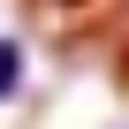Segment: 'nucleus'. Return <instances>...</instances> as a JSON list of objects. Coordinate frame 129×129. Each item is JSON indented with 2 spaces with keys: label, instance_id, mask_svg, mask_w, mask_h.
I'll list each match as a JSON object with an SVG mask.
<instances>
[{
  "label": "nucleus",
  "instance_id": "f257e3e1",
  "mask_svg": "<svg viewBox=\"0 0 129 129\" xmlns=\"http://www.w3.org/2000/svg\"><path fill=\"white\" fill-rule=\"evenodd\" d=\"M15 91H23V46L0 38V99H15Z\"/></svg>",
  "mask_w": 129,
  "mask_h": 129
},
{
  "label": "nucleus",
  "instance_id": "f03ea898",
  "mask_svg": "<svg viewBox=\"0 0 129 129\" xmlns=\"http://www.w3.org/2000/svg\"><path fill=\"white\" fill-rule=\"evenodd\" d=\"M30 8H46V15H69V8H84V0H30Z\"/></svg>",
  "mask_w": 129,
  "mask_h": 129
}]
</instances>
